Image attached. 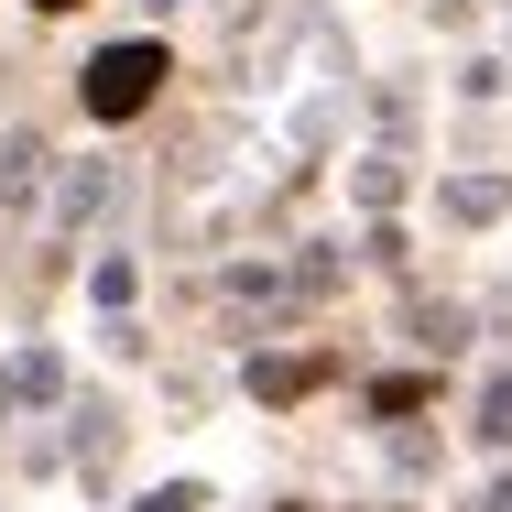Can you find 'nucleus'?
<instances>
[{
  "instance_id": "f03ea898",
  "label": "nucleus",
  "mask_w": 512,
  "mask_h": 512,
  "mask_svg": "<svg viewBox=\"0 0 512 512\" xmlns=\"http://www.w3.org/2000/svg\"><path fill=\"white\" fill-rule=\"evenodd\" d=\"M44 186V131H0V207H33Z\"/></svg>"
},
{
  "instance_id": "7ed1b4c3",
  "label": "nucleus",
  "mask_w": 512,
  "mask_h": 512,
  "mask_svg": "<svg viewBox=\"0 0 512 512\" xmlns=\"http://www.w3.org/2000/svg\"><path fill=\"white\" fill-rule=\"evenodd\" d=\"M316 382H327V360H251V393H262V404H295V393H316Z\"/></svg>"
},
{
  "instance_id": "f8f14e48",
  "label": "nucleus",
  "mask_w": 512,
  "mask_h": 512,
  "mask_svg": "<svg viewBox=\"0 0 512 512\" xmlns=\"http://www.w3.org/2000/svg\"><path fill=\"white\" fill-rule=\"evenodd\" d=\"M284 512H306V502H284Z\"/></svg>"
},
{
  "instance_id": "39448f33",
  "label": "nucleus",
  "mask_w": 512,
  "mask_h": 512,
  "mask_svg": "<svg viewBox=\"0 0 512 512\" xmlns=\"http://www.w3.org/2000/svg\"><path fill=\"white\" fill-rule=\"evenodd\" d=\"M469 436H480V447H512V371H491V382H480V414H469Z\"/></svg>"
},
{
  "instance_id": "20e7f679",
  "label": "nucleus",
  "mask_w": 512,
  "mask_h": 512,
  "mask_svg": "<svg viewBox=\"0 0 512 512\" xmlns=\"http://www.w3.org/2000/svg\"><path fill=\"white\" fill-rule=\"evenodd\" d=\"M502 207H512L502 175H458V186H447V218H469V229H480V218H502Z\"/></svg>"
},
{
  "instance_id": "1a4fd4ad",
  "label": "nucleus",
  "mask_w": 512,
  "mask_h": 512,
  "mask_svg": "<svg viewBox=\"0 0 512 512\" xmlns=\"http://www.w3.org/2000/svg\"><path fill=\"white\" fill-rule=\"evenodd\" d=\"M197 502H207L197 480H175V491H153V502H142V512H197Z\"/></svg>"
},
{
  "instance_id": "423d86ee",
  "label": "nucleus",
  "mask_w": 512,
  "mask_h": 512,
  "mask_svg": "<svg viewBox=\"0 0 512 512\" xmlns=\"http://www.w3.org/2000/svg\"><path fill=\"white\" fill-rule=\"evenodd\" d=\"M425 404H436L425 371H382V382H371V414H425Z\"/></svg>"
},
{
  "instance_id": "6e6552de",
  "label": "nucleus",
  "mask_w": 512,
  "mask_h": 512,
  "mask_svg": "<svg viewBox=\"0 0 512 512\" xmlns=\"http://www.w3.org/2000/svg\"><path fill=\"white\" fill-rule=\"evenodd\" d=\"M55 207H66V218H99V207H109V164H77V175H66V197H55Z\"/></svg>"
},
{
  "instance_id": "0eeeda50",
  "label": "nucleus",
  "mask_w": 512,
  "mask_h": 512,
  "mask_svg": "<svg viewBox=\"0 0 512 512\" xmlns=\"http://www.w3.org/2000/svg\"><path fill=\"white\" fill-rule=\"evenodd\" d=\"M414 338H425V349H436V360H447V349H458V338H469V306H414Z\"/></svg>"
},
{
  "instance_id": "f257e3e1",
  "label": "nucleus",
  "mask_w": 512,
  "mask_h": 512,
  "mask_svg": "<svg viewBox=\"0 0 512 512\" xmlns=\"http://www.w3.org/2000/svg\"><path fill=\"white\" fill-rule=\"evenodd\" d=\"M153 77H164V44H109V55H88L77 99H88V120H131V109H153Z\"/></svg>"
},
{
  "instance_id": "9d476101",
  "label": "nucleus",
  "mask_w": 512,
  "mask_h": 512,
  "mask_svg": "<svg viewBox=\"0 0 512 512\" xmlns=\"http://www.w3.org/2000/svg\"><path fill=\"white\" fill-rule=\"evenodd\" d=\"M480 512H512V469H502V480H491V502H480Z\"/></svg>"
},
{
  "instance_id": "9b49d317",
  "label": "nucleus",
  "mask_w": 512,
  "mask_h": 512,
  "mask_svg": "<svg viewBox=\"0 0 512 512\" xmlns=\"http://www.w3.org/2000/svg\"><path fill=\"white\" fill-rule=\"evenodd\" d=\"M44 11H77V0H44Z\"/></svg>"
}]
</instances>
